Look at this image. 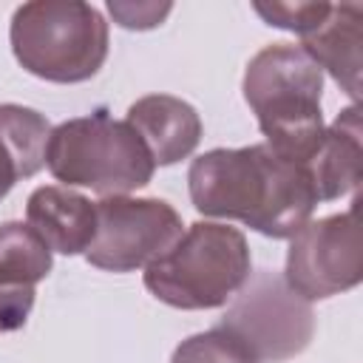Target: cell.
<instances>
[{"label":"cell","instance_id":"cell-4","mask_svg":"<svg viewBox=\"0 0 363 363\" xmlns=\"http://www.w3.org/2000/svg\"><path fill=\"white\" fill-rule=\"evenodd\" d=\"M250 269V244L241 230L196 221L145 267V289L173 309H216L247 284Z\"/></svg>","mask_w":363,"mask_h":363},{"label":"cell","instance_id":"cell-16","mask_svg":"<svg viewBox=\"0 0 363 363\" xmlns=\"http://www.w3.org/2000/svg\"><path fill=\"white\" fill-rule=\"evenodd\" d=\"M329 6L332 3H252V11L267 26L303 37L329 14Z\"/></svg>","mask_w":363,"mask_h":363},{"label":"cell","instance_id":"cell-9","mask_svg":"<svg viewBox=\"0 0 363 363\" xmlns=\"http://www.w3.org/2000/svg\"><path fill=\"white\" fill-rule=\"evenodd\" d=\"M125 122L139 133L156 167L187 159L201 142L199 111L170 94H147L128 108Z\"/></svg>","mask_w":363,"mask_h":363},{"label":"cell","instance_id":"cell-6","mask_svg":"<svg viewBox=\"0 0 363 363\" xmlns=\"http://www.w3.org/2000/svg\"><path fill=\"white\" fill-rule=\"evenodd\" d=\"M233 306L221 318V329L230 332L255 363H281L301 354L315 335V312L309 301L295 295L284 275L258 272L233 295Z\"/></svg>","mask_w":363,"mask_h":363},{"label":"cell","instance_id":"cell-2","mask_svg":"<svg viewBox=\"0 0 363 363\" xmlns=\"http://www.w3.org/2000/svg\"><path fill=\"white\" fill-rule=\"evenodd\" d=\"M267 147L295 164H309L323 142V71L295 43L261 48L241 79Z\"/></svg>","mask_w":363,"mask_h":363},{"label":"cell","instance_id":"cell-5","mask_svg":"<svg viewBox=\"0 0 363 363\" xmlns=\"http://www.w3.org/2000/svg\"><path fill=\"white\" fill-rule=\"evenodd\" d=\"M45 167L62 187H91L105 196H128L153 179V159L139 133L105 111L74 116L51 128Z\"/></svg>","mask_w":363,"mask_h":363},{"label":"cell","instance_id":"cell-8","mask_svg":"<svg viewBox=\"0 0 363 363\" xmlns=\"http://www.w3.org/2000/svg\"><path fill=\"white\" fill-rule=\"evenodd\" d=\"M96 204V233L88 264L108 272H133L164 255L182 230V216L164 199L105 196Z\"/></svg>","mask_w":363,"mask_h":363},{"label":"cell","instance_id":"cell-14","mask_svg":"<svg viewBox=\"0 0 363 363\" xmlns=\"http://www.w3.org/2000/svg\"><path fill=\"white\" fill-rule=\"evenodd\" d=\"M54 267L48 244L23 221L0 224V284L34 286Z\"/></svg>","mask_w":363,"mask_h":363},{"label":"cell","instance_id":"cell-18","mask_svg":"<svg viewBox=\"0 0 363 363\" xmlns=\"http://www.w3.org/2000/svg\"><path fill=\"white\" fill-rule=\"evenodd\" d=\"M34 286H3L0 284V335L26 326L34 309Z\"/></svg>","mask_w":363,"mask_h":363},{"label":"cell","instance_id":"cell-12","mask_svg":"<svg viewBox=\"0 0 363 363\" xmlns=\"http://www.w3.org/2000/svg\"><path fill=\"white\" fill-rule=\"evenodd\" d=\"M360 159H363L360 108L349 105L323 130V142L312 156V162L306 164L318 201H335L349 196L360 182Z\"/></svg>","mask_w":363,"mask_h":363},{"label":"cell","instance_id":"cell-17","mask_svg":"<svg viewBox=\"0 0 363 363\" xmlns=\"http://www.w3.org/2000/svg\"><path fill=\"white\" fill-rule=\"evenodd\" d=\"M108 11L116 26L128 31H147L164 23L173 11V3H133V0H108Z\"/></svg>","mask_w":363,"mask_h":363},{"label":"cell","instance_id":"cell-10","mask_svg":"<svg viewBox=\"0 0 363 363\" xmlns=\"http://www.w3.org/2000/svg\"><path fill=\"white\" fill-rule=\"evenodd\" d=\"M301 48L357 105L363 68V9L357 3H332L329 14L301 37Z\"/></svg>","mask_w":363,"mask_h":363},{"label":"cell","instance_id":"cell-1","mask_svg":"<svg viewBox=\"0 0 363 363\" xmlns=\"http://www.w3.org/2000/svg\"><path fill=\"white\" fill-rule=\"evenodd\" d=\"M187 187L201 216L235 218L267 238H292L318 204L309 167L281 159L267 145L213 147L196 156Z\"/></svg>","mask_w":363,"mask_h":363},{"label":"cell","instance_id":"cell-11","mask_svg":"<svg viewBox=\"0 0 363 363\" xmlns=\"http://www.w3.org/2000/svg\"><path fill=\"white\" fill-rule=\"evenodd\" d=\"M26 224L51 252L79 255L96 233V204L62 184H43L26 201Z\"/></svg>","mask_w":363,"mask_h":363},{"label":"cell","instance_id":"cell-15","mask_svg":"<svg viewBox=\"0 0 363 363\" xmlns=\"http://www.w3.org/2000/svg\"><path fill=\"white\" fill-rule=\"evenodd\" d=\"M170 363H255L252 354L221 326L184 337L176 349Z\"/></svg>","mask_w":363,"mask_h":363},{"label":"cell","instance_id":"cell-13","mask_svg":"<svg viewBox=\"0 0 363 363\" xmlns=\"http://www.w3.org/2000/svg\"><path fill=\"white\" fill-rule=\"evenodd\" d=\"M51 125L26 105H0V201L20 179L34 176L45 164Z\"/></svg>","mask_w":363,"mask_h":363},{"label":"cell","instance_id":"cell-3","mask_svg":"<svg viewBox=\"0 0 363 363\" xmlns=\"http://www.w3.org/2000/svg\"><path fill=\"white\" fill-rule=\"evenodd\" d=\"M14 60L45 82L74 85L99 74L108 57V23L82 0H31L9 26Z\"/></svg>","mask_w":363,"mask_h":363},{"label":"cell","instance_id":"cell-7","mask_svg":"<svg viewBox=\"0 0 363 363\" xmlns=\"http://www.w3.org/2000/svg\"><path fill=\"white\" fill-rule=\"evenodd\" d=\"M286 286L303 301H326L363 281V238L354 207L306 221L286 250Z\"/></svg>","mask_w":363,"mask_h":363}]
</instances>
